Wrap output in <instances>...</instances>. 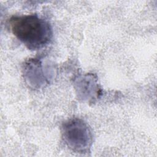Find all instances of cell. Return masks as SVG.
Segmentation results:
<instances>
[{
  "label": "cell",
  "mask_w": 157,
  "mask_h": 157,
  "mask_svg": "<svg viewBox=\"0 0 157 157\" xmlns=\"http://www.w3.org/2000/svg\"><path fill=\"white\" fill-rule=\"evenodd\" d=\"M9 23L14 36L29 50L41 49L52 40L50 25L37 15L13 16Z\"/></svg>",
  "instance_id": "6da1fadb"
},
{
  "label": "cell",
  "mask_w": 157,
  "mask_h": 157,
  "mask_svg": "<svg viewBox=\"0 0 157 157\" xmlns=\"http://www.w3.org/2000/svg\"><path fill=\"white\" fill-rule=\"evenodd\" d=\"M63 137L67 145L74 151H88L92 143V135L88 124L75 118L66 122L63 126Z\"/></svg>",
  "instance_id": "7a4b0ae2"
}]
</instances>
